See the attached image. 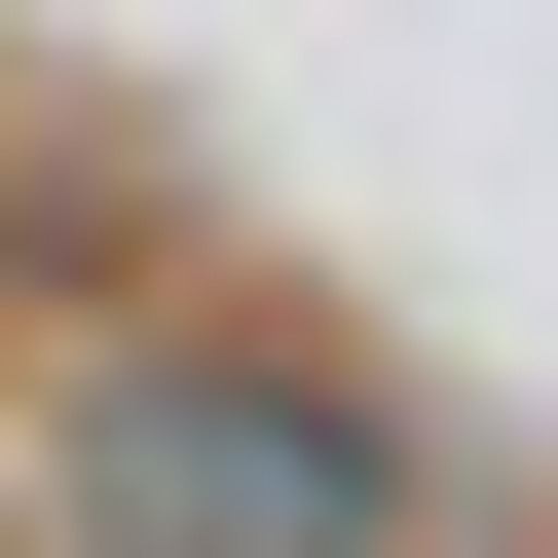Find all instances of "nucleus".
Wrapping results in <instances>:
<instances>
[{"mask_svg":"<svg viewBox=\"0 0 558 558\" xmlns=\"http://www.w3.org/2000/svg\"><path fill=\"white\" fill-rule=\"evenodd\" d=\"M38 521L75 558H447V410L299 299H149L112 260L75 373H38Z\"/></svg>","mask_w":558,"mask_h":558,"instance_id":"f257e3e1","label":"nucleus"},{"mask_svg":"<svg viewBox=\"0 0 558 558\" xmlns=\"http://www.w3.org/2000/svg\"><path fill=\"white\" fill-rule=\"evenodd\" d=\"M0 299H112V186H0Z\"/></svg>","mask_w":558,"mask_h":558,"instance_id":"f03ea898","label":"nucleus"},{"mask_svg":"<svg viewBox=\"0 0 558 558\" xmlns=\"http://www.w3.org/2000/svg\"><path fill=\"white\" fill-rule=\"evenodd\" d=\"M0 558H75V521H38V484H0Z\"/></svg>","mask_w":558,"mask_h":558,"instance_id":"7ed1b4c3","label":"nucleus"}]
</instances>
